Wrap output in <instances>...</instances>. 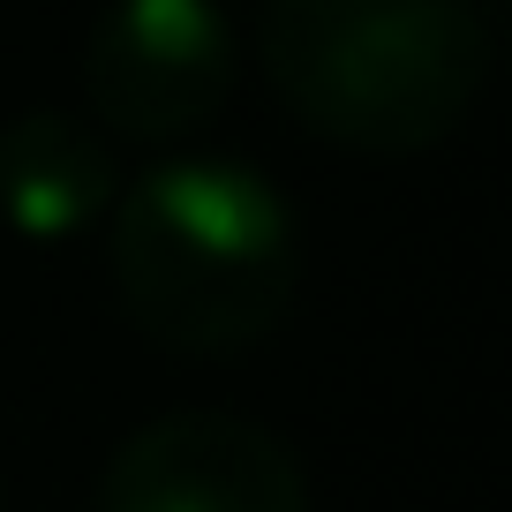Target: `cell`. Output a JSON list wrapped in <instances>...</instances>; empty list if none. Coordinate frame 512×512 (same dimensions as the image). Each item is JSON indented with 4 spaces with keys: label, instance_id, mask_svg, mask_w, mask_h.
<instances>
[{
    "label": "cell",
    "instance_id": "obj_4",
    "mask_svg": "<svg viewBox=\"0 0 512 512\" xmlns=\"http://www.w3.org/2000/svg\"><path fill=\"white\" fill-rule=\"evenodd\" d=\"M98 512H309V475L279 430L189 407L121 437Z\"/></svg>",
    "mask_w": 512,
    "mask_h": 512
},
{
    "label": "cell",
    "instance_id": "obj_2",
    "mask_svg": "<svg viewBox=\"0 0 512 512\" xmlns=\"http://www.w3.org/2000/svg\"><path fill=\"white\" fill-rule=\"evenodd\" d=\"M256 53L279 106L339 151L415 159L490 83L482 0H264Z\"/></svg>",
    "mask_w": 512,
    "mask_h": 512
},
{
    "label": "cell",
    "instance_id": "obj_1",
    "mask_svg": "<svg viewBox=\"0 0 512 512\" xmlns=\"http://www.w3.org/2000/svg\"><path fill=\"white\" fill-rule=\"evenodd\" d=\"M128 324L166 354H241L272 332L302 279V234L272 181L241 159H159L106 211Z\"/></svg>",
    "mask_w": 512,
    "mask_h": 512
},
{
    "label": "cell",
    "instance_id": "obj_3",
    "mask_svg": "<svg viewBox=\"0 0 512 512\" xmlns=\"http://www.w3.org/2000/svg\"><path fill=\"white\" fill-rule=\"evenodd\" d=\"M234 23L219 0H106L83 38L91 121L128 144H181L234 98Z\"/></svg>",
    "mask_w": 512,
    "mask_h": 512
},
{
    "label": "cell",
    "instance_id": "obj_5",
    "mask_svg": "<svg viewBox=\"0 0 512 512\" xmlns=\"http://www.w3.org/2000/svg\"><path fill=\"white\" fill-rule=\"evenodd\" d=\"M121 196L113 151L91 121L61 106L16 113L0 128V226H16L23 241H76Z\"/></svg>",
    "mask_w": 512,
    "mask_h": 512
}]
</instances>
